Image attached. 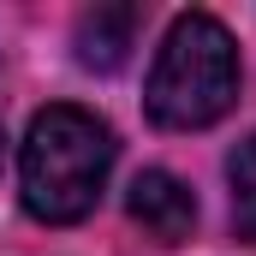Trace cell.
<instances>
[{
  "label": "cell",
  "instance_id": "6da1fadb",
  "mask_svg": "<svg viewBox=\"0 0 256 256\" xmlns=\"http://www.w3.org/2000/svg\"><path fill=\"white\" fill-rule=\"evenodd\" d=\"M114 173V131L84 108H42L30 131H24V155H18V185H24V208L48 226H72L84 220L102 185Z\"/></svg>",
  "mask_w": 256,
  "mask_h": 256
},
{
  "label": "cell",
  "instance_id": "7a4b0ae2",
  "mask_svg": "<svg viewBox=\"0 0 256 256\" xmlns=\"http://www.w3.org/2000/svg\"><path fill=\"white\" fill-rule=\"evenodd\" d=\"M149 120L167 131H202L238 102V48L220 18L185 12L173 18L155 72H149Z\"/></svg>",
  "mask_w": 256,
  "mask_h": 256
},
{
  "label": "cell",
  "instance_id": "3957f363",
  "mask_svg": "<svg viewBox=\"0 0 256 256\" xmlns=\"http://www.w3.org/2000/svg\"><path fill=\"white\" fill-rule=\"evenodd\" d=\"M131 220H137L155 244H185L191 226H196V196H191L185 179L149 167V173H137V185H131Z\"/></svg>",
  "mask_w": 256,
  "mask_h": 256
},
{
  "label": "cell",
  "instance_id": "277c9868",
  "mask_svg": "<svg viewBox=\"0 0 256 256\" xmlns=\"http://www.w3.org/2000/svg\"><path fill=\"white\" fill-rule=\"evenodd\" d=\"M131 36H137V6H90L78 18V60L90 72H114L126 66Z\"/></svg>",
  "mask_w": 256,
  "mask_h": 256
},
{
  "label": "cell",
  "instance_id": "5b68a950",
  "mask_svg": "<svg viewBox=\"0 0 256 256\" xmlns=\"http://www.w3.org/2000/svg\"><path fill=\"white\" fill-rule=\"evenodd\" d=\"M226 185H232V226H238V238H256V137H244L232 149Z\"/></svg>",
  "mask_w": 256,
  "mask_h": 256
}]
</instances>
